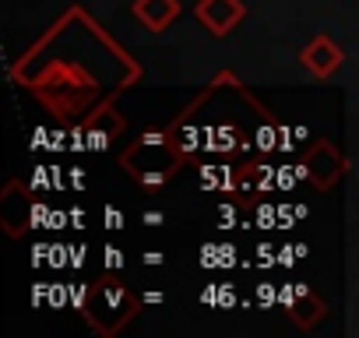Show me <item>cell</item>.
I'll use <instances>...</instances> for the list:
<instances>
[{
	"label": "cell",
	"instance_id": "3957f363",
	"mask_svg": "<svg viewBox=\"0 0 359 338\" xmlns=\"http://www.w3.org/2000/svg\"><path fill=\"white\" fill-rule=\"evenodd\" d=\"M187 162V151L180 148L176 134H172V123L165 127H151L144 130L134 144L123 148L120 155V169L144 191H155V187H165L180 169Z\"/></svg>",
	"mask_w": 359,
	"mask_h": 338
},
{
	"label": "cell",
	"instance_id": "277c9868",
	"mask_svg": "<svg viewBox=\"0 0 359 338\" xmlns=\"http://www.w3.org/2000/svg\"><path fill=\"white\" fill-rule=\"evenodd\" d=\"M137 310H141V296L116 271H106L102 278H95L81 296V317L102 338L120 334L137 317Z\"/></svg>",
	"mask_w": 359,
	"mask_h": 338
},
{
	"label": "cell",
	"instance_id": "6da1fadb",
	"mask_svg": "<svg viewBox=\"0 0 359 338\" xmlns=\"http://www.w3.org/2000/svg\"><path fill=\"white\" fill-rule=\"evenodd\" d=\"M11 81L53 120L81 123L144 78L141 60L81 4L67 8L15 64Z\"/></svg>",
	"mask_w": 359,
	"mask_h": 338
},
{
	"label": "cell",
	"instance_id": "8992f818",
	"mask_svg": "<svg viewBox=\"0 0 359 338\" xmlns=\"http://www.w3.org/2000/svg\"><path fill=\"white\" fill-rule=\"evenodd\" d=\"M127 130V116L116 109V102H102L81 120V148L88 151H109V144Z\"/></svg>",
	"mask_w": 359,
	"mask_h": 338
},
{
	"label": "cell",
	"instance_id": "7a4b0ae2",
	"mask_svg": "<svg viewBox=\"0 0 359 338\" xmlns=\"http://www.w3.org/2000/svg\"><path fill=\"white\" fill-rule=\"evenodd\" d=\"M172 134L187 158L222 162L233 155H268L278 141L268 106L233 71H219L205 92L184 106V113L172 120Z\"/></svg>",
	"mask_w": 359,
	"mask_h": 338
},
{
	"label": "cell",
	"instance_id": "52a82bcc",
	"mask_svg": "<svg viewBox=\"0 0 359 338\" xmlns=\"http://www.w3.org/2000/svg\"><path fill=\"white\" fill-rule=\"evenodd\" d=\"M243 18H247V4H243V0H198V4H194V22L208 36H215V39L233 36Z\"/></svg>",
	"mask_w": 359,
	"mask_h": 338
},
{
	"label": "cell",
	"instance_id": "5b68a950",
	"mask_svg": "<svg viewBox=\"0 0 359 338\" xmlns=\"http://www.w3.org/2000/svg\"><path fill=\"white\" fill-rule=\"evenodd\" d=\"M348 173V155L331 141V137H317L306 151H303V162H299V177L310 180L313 191H331L345 180Z\"/></svg>",
	"mask_w": 359,
	"mask_h": 338
},
{
	"label": "cell",
	"instance_id": "ba28073f",
	"mask_svg": "<svg viewBox=\"0 0 359 338\" xmlns=\"http://www.w3.org/2000/svg\"><path fill=\"white\" fill-rule=\"evenodd\" d=\"M299 64H303V71H306L310 78L331 81V78L341 71V64H345V50H341L327 32H317V36L299 50Z\"/></svg>",
	"mask_w": 359,
	"mask_h": 338
},
{
	"label": "cell",
	"instance_id": "9c48e42d",
	"mask_svg": "<svg viewBox=\"0 0 359 338\" xmlns=\"http://www.w3.org/2000/svg\"><path fill=\"white\" fill-rule=\"evenodd\" d=\"M282 306H285V313L296 327H317L327 313V303L303 282H292V285L282 289Z\"/></svg>",
	"mask_w": 359,
	"mask_h": 338
},
{
	"label": "cell",
	"instance_id": "30bf717a",
	"mask_svg": "<svg viewBox=\"0 0 359 338\" xmlns=\"http://www.w3.org/2000/svg\"><path fill=\"white\" fill-rule=\"evenodd\" d=\"M130 15H134V22H141V29L158 36L184 15V4H180V0H134Z\"/></svg>",
	"mask_w": 359,
	"mask_h": 338
},
{
	"label": "cell",
	"instance_id": "8fae6325",
	"mask_svg": "<svg viewBox=\"0 0 359 338\" xmlns=\"http://www.w3.org/2000/svg\"><path fill=\"white\" fill-rule=\"evenodd\" d=\"M144 261H148V264H162V254H158V250H151V254H148Z\"/></svg>",
	"mask_w": 359,
	"mask_h": 338
}]
</instances>
